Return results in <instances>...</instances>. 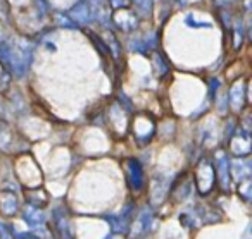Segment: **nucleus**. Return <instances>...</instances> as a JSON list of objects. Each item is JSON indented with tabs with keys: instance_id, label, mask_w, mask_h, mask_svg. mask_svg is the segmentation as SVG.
<instances>
[{
	"instance_id": "obj_10",
	"label": "nucleus",
	"mask_w": 252,
	"mask_h": 239,
	"mask_svg": "<svg viewBox=\"0 0 252 239\" xmlns=\"http://www.w3.org/2000/svg\"><path fill=\"white\" fill-rule=\"evenodd\" d=\"M151 225H152V212L151 210H144L140 215H138L135 225L131 227V231H133V232H131V236H133V238H138V236L145 234V232L151 229Z\"/></svg>"
},
{
	"instance_id": "obj_9",
	"label": "nucleus",
	"mask_w": 252,
	"mask_h": 239,
	"mask_svg": "<svg viewBox=\"0 0 252 239\" xmlns=\"http://www.w3.org/2000/svg\"><path fill=\"white\" fill-rule=\"evenodd\" d=\"M114 23L123 31H133L138 25V19L135 18L133 12H130L126 7H123V9H118V12L114 14Z\"/></svg>"
},
{
	"instance_id": "obj_5",
	"label": "nucleus",
	"mask_w": 252,
	"mask_h": 239,
	"mask_svg": "<svg viewBox=\"0 0 252 239\" xmlns=\"http://www.w3.org/2000/svg\"><path fill=\"white\" fill-rule=\"evenodd\" d=\"M126 181L130 184L131 191L138 193V191L144 187V167L138 160L135 159H130L126 162Z\"/></svg>"
},
{
	"instance_id": "obj_7",
	"label": "nucleus",
	"mask_w": 252,
	"mask_h": 239,
	"mask_svg": "<svg viewBox=\"0 0 252 239\" xmlns=\"http://www.w3.org/2000/svg\"><path fill=\"white\" fill-rule=\"evenodd\" d=\"M19 208V200L18 194L11 189L0 191V212L5 215V217H12V215L18 213Z\"/></svg>"
},
{
	"instance_id": "obj_2",
	"label": "nucleus",
	"mask_w": 252,
	"mask_h": 239,
	"mask_svg": "<svg viewBox=\"0 0 252 239\" xmlns=\"http://www.w3.org/2000/svg\"><path fill=\"white\" fill-rule=\"evenodd\" d=\"M216 186V170H214V165L209 162V160H200L197 163V170H195V187L199 191V194L206 196Z\"/></svg>"
},
{
	"instance_id": "obj_3",
	"label": "nucleus",
	"mask_w": 252,
	"mask_h": 239,
	"mask_svg": "<svg viewBox=\"0 0 252 239\" xmlns=\"http://www.w3.org/2000/svg\"><path fill=\"white\" fill-rule=\"evenodd\" d=\"M131 131H133L135 138H137L138 143H149L152 139V136H154L156 133V124L154 121H152L149 115L142 114V115H137L133 121V124H131Z\"/></svg>"
},
{
	"instance_id": "obj_1",
	"label": "nucleus",
	"mask_w": 252,
	"mask_h": 239,
	"mask_svg": "<svg viewBox=\"0 0 252 239\" xmlns=\"http://www.w3.org/2000/svg\"><path fill=\"white\" fill-rule=\"evenodd\" d=\"M0 55H2V60L5 62V66L12 71L18 76H23V74L28 71L30 60H32V50L30 47L21 45V43L16 42H5L0 45Z\"/></svg>"
},
{
	"instance_id": "obj_4",
	"label": "nucleus",
	"mask_w": 252,
	"mask_h": 239,
	"mask_svg": "<svg viewBox=\"0 0 252 239\" xmlns=\"http://www.w3.org/2000/svg\"><path fill=\"white\" fill-rule=\"evenodd\" d=\"M230 152L235 157H238V159L247 157L251 153V134H249V129L238 128L233 133V136L230 138Z\"/></svg>"
},
{
	"instance_id": "obj_8",
	"label": "nucleus",
	"mask_w": 252,
	"mask_h": 239,
	"mask_svg": "<svg viewBox=\"0 0 252 239\" xmlns=\"http://www.w3.org/2000/svg\"><path fill=\"white\" fill-rule=\"evenodd\" d=\"M92 14H94V12H92V7H90V4H88V0H81V2H78V4L71 9L67 18L80 26V25H87V23L90 21Z\"/></svg>"
},
{
	"instance_id": "obj_13",
	"label": "nucleus",
	"mask_w": 252,
	"mask_h": 239,
	"mask_svg": "<svg viewBox=\"0 0 252 239\" xmlns=\"http://www.w3.org/2000/svg\"><path fill=\"white\" fill-rule=\"evenodd\" d=\"M54 215H56V225H57V232H59L61 239H71L73 238V232H71V229H69V218H67V215L64 213L63 210H59V208L54 212Z\"/></svg>"
},
{
	"instance_id": "obj_15",
	"label": "nucleus",
	"mask_w": 252,
	"mask_h": 239,
	"mask_svg": "<svg viewBox=\"0 0 252 239\" xmlns=\"http://www.w3.org/2000/svg\"><path fill=\"white\" fill-rule=\"evenodd\" d=\"M238 194H240L242 200L247 203L251 201V196H252V183L251 179H245V181H240L238 183Z\"/></svg>"
},
{
	"instance_id": "obj_16",
	"label": "nucleus",
	"mask_w": 252,
	"mask_h": 239,
	"mask_svg": "<svg viewBox=\"0 0 252 239\" xmlns=\"http://www.w3.org/2000/svg\"><path fill=\"white\" fill-rule=\"evenodd\" d=\"M111 5H112V9H123V7H126L128 5V0H111Z\"/></svg>"
},
{
	"instance_id": "obj_11",
	"label": "nucleus",
	"mask_w": 252,
	"mask_h": 239,
	"mask_svg": "<svg viewBox=\"0 0 252 239\" xmlns=\"http://www.w3.org/2000/svg\"><path fill=\"white\" fill-rule=\"evenodd\" d=\"M23 217L28 222L32 227H38L45 222V217H43V212L40 210L36 205H26L25 210H23Z\"/></svg>"
},
{
	"instance_id": "obj_14",
	"label": "nucleus",
	"mask_w": 252,
	"mask_h": 239,
	"mask_svg": "<svg viewBox=\"0 0 252 239\" xmlns=\"http://www.w3.org/2000/svg\"><path fill=\"white\" fill-rule=\"evenodd\" d=\"M245 93H247V88L242 83H235L230 90V104L235 110H240L242 105L245 102Z\"/></svg>"
},
{
	"instance_id": "obj_6",
	"label": "nucleus",
	"mask_w": 252,
	"mask_h": 239,
	"mask_svg": "<svg viewBox=\"0 0 252 239\" xmlns=\"http://www.w3.org/2000/svg\"><path fill=\"white\" fill-rule=\"evenodd\" d=\"M216 179L220 181V186L223 191H228L230 189V181H231V176H230V162H228L226 155L223 152H218L216 153Z\"/></svg>"
},
{
	"instance_id": "obj_12",
	"label": "nucleus",
	"mask_w": 252,
	"mask_h": 239,
	"mask_svg": "<svg viewBox=\"0 0 252 239\" xmlns=\"http://www.w3.org/2000/svg\"><path fill=\"white\" fill-rule=\"evenodd\" d=\"M230 176H233L238 183L251 179V163L247 160H237L235 163H230Z\"/></svg>"
}]
</instances>
